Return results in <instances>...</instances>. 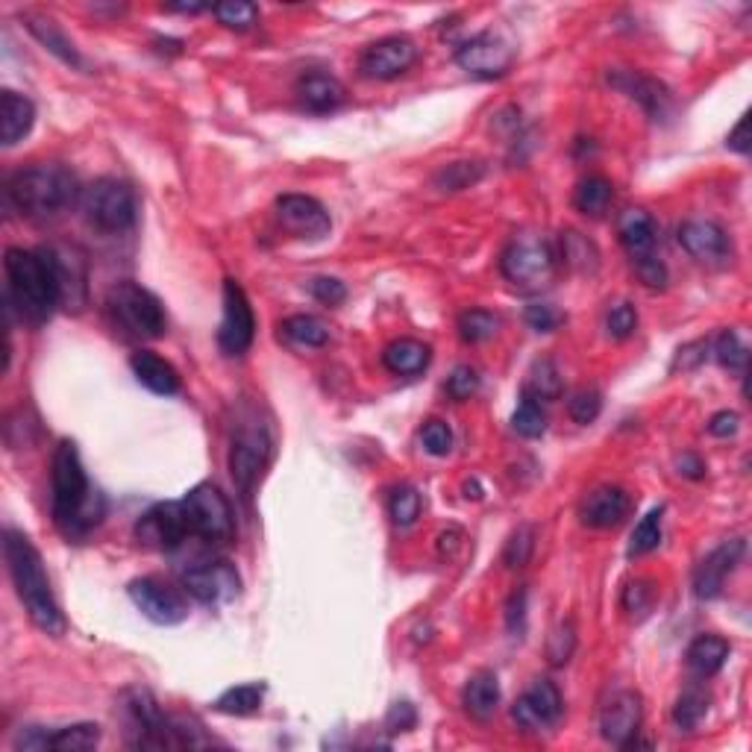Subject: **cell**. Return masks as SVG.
<instances>
[{
  "instance_id": "cell-57",
  "label": "cell",
  "mask_w": 752,
  "mask_h": 752,
  "mask_svg": "<svg viewBox=\"0 0 752 752\" xmlns=\"http://www.w3.org/2000/svg\"><path fill=\"white\" fill-rule=\"evenodd\" d=\"M505 624H509V633L521 635L523 626H526V588H517L509 600V608H505Z\"/></svg>"
},
{
  "instance_id": "cell-4",
  "label": "cell",
  "mask_w": 752,
  "mask_h": 752,
  "mask_svg": "<svg viewBox=\"0 0 752 752\" xmlns=\"http://www.w3.org/2000/svg\"><path fill=\"white\" fill-rule=\"evenodd\" d=\"M83 189L77 176L59 162H38L12 176L7 183V201L21 218L54 220L80 203Z\"/></svg>"
},
{
  "instance_id": "cell-10",
  "label": "cell",
  "mask_w": 752,
  "mask_h": 752,
  "mask_svg": "<svg viewBox=\"0 0 752 752\" xmlns=\"http://www.w3.org/2000/svg\"><path fill=\"white\" fill-rule=\"evenodd\" d=\"M514 56H517V50L509 38L494 33V30H486V33L468 38L456 50V65L479 80H500L512 71Z\"/></svg>"
},
{
  "instance_id": "cell-36",
  "label": "cell",
  "mask_w": 752,
  "mask_h": 752,
  "mask_svg": "<svg viewBox=\"0 0 752 752\" xmlns=\"http://www.w3.org/2000/svg\"><path fill=\"white\" fill-rule=\"evenodd\" d=\"M101 743V726L98 723H73L54 729L47 750L56 752H89Z\"/></svg>"
},
{
  "instance_id": "cell-49",
  "label": "cell",
  "mask_w": 752,
  "mask_h": 752,
  "mask_svg": "<svg viewBox=\"0 0 752 752\" xmlns=\"http://www.w3.org/2000/svg\"><path fill=\"white\" fill-rule=\"evenodd\" d=\"M638 330V312H635L633 304H617L608 309L606 315V332L615 341L629 339L633 332Z\"/></svg>"
},
{
  "instance_id": "cell-41",
  "label": "cell",
  "mask_w": 752,
  "mask_h": 752,
  "mask_svg": "<svg viewBox=\"0 0 752 752\" xmlns=\"http://www.w3.org/2000/svg\"><path fill=\"white\" fill-rule=\"evenodd\" d=\"M212 12H215V19H218L224 27L239 30V33L253 27L259 19V7L257 3H250V0H224L218 7H212Z\"/></svg>"
},
{
  "instance_id": "cell-12",
  "label": "cell",
  "mask_w": 752,
  "mask_h": 752,
  "mask_svg": "<svg viewBox=\"0 0 752 752\" xmlns=\"http://www.w3.org/2000/svg\"><path fill=\"white\" fill-rule=\"evenodd\" d=\"M183 591L203 606H227L239 596L241 577L227 559H209L185 570Z\"/></svg>"
},
{
  "instance_id": "cell-37",
  "label": "cell",
  "mask_w": 752,
  "mask_h": 752,
  "mask_svg": "<svg viewBox=\"0 0 752 752\" xmlns=\"http://www.w3.org/2000/svg\"><path fill=\"white\" fill-rule=\"evenodd\" d=\"M561 259H565V265L579 271V274L596 271V265H600V253H596L594 241H588L582 232H565L561 236Z\"/></svg>"
},
{
  "instance_id": "cell-13",
  "label": "cell",
  "mask_w": 752,
  "mask_h": 752,
  "mask_svg": "<svg viewBox=\"0 0 752 752\" xmlns=\"http://www.w3.org/2000/svg\"><path fill=\"white\" fill-rule=\"evenodd\" d=\"M136 538L145 547L153 550L171 552L176 547H183L192 535V523H189V512H185L183 500L176 503H159L150 512H145L136 523Z\"/></svg>"
},
{
  "instance_id": "cell-30",
  "label": "cell",
  "mask_w": 752,
  "mask_h": 752,
  "mask_svg": "<svg viewBox=\"0 0 752 752\" xmlns=\"http://www.w3.org/2000/svg\"><path fill=\"white\" fill-rule=\"evenodd\" d=\"M50 259H54L56 280H59V297L62 304H71L73 309H80L86 300V265L83 259L68 250L47 248Z\"/></svg>"
},
{
  "instance_id": "cell-33",
  "label": "cell",
  "mask_w": 752,
  "mask_h": 752,
  "mask_svg": "<svg viewBox=\"0 0 752 752\" xmlns=\"http://www.w3.org/2000/svg\"><path fill=\"white\" fill-rule=\"evenodd\" d=\"M265 682H248V685H236V688L224 691L215 699V711L230 717H248L257 715L262 703H265Z\"/></svg>"
},
{
  "instance_id": "cell-19",
  "label": "cell",
  "mask_w": 752,
  "mask_h": 752,
  "mask_svg": "<svg viewBox=\"0 0 752 752\" xmlns=\"http://www.w3.org/2000/svg\"><path fill=\"white\" fill-rule=\"evenodd\" d=\"M276 218L297 239L321 241L332 230L330 212L323 209L321 201H315L309 194H283L276 201Z\"/></svg>"
},
{
  "instance_id": "cell-60",
  "label": "cell",
  "mask_w": 752,
  "mask_h": 752,
  "mask_svg": "<svg viewBox=\"0 0 752 752\" xmlns=\"http://www.w3.org/2000/svg\"><path fill=\"white\" fill-rule=\"evenodd\" d=\"M676 465H680L682 477H688V479L706 477V465H703V459H699V456H694V453H682Z\"/></svg>"
},
{
  "instance_id": "cell-59",
  "label": "cell",
  "mask_w": 752,
  "mask_h": 752,
  "mask_svg": "<svg viewBox=\"0 0 752 752\" xmlns=\"http://www.w3.org/2000/svg\"><path fill=\"white\" fill-rule=\"evenodd\" d=\"M750 115H743L741 121H738V127L729 133V138H726V147L729 150H734V153H741V157H747L750 153Z\"/></svg>"
},
{
  "instance_id": "cell-5",
  "label": "cell",
  "mask_w": 752,
  "mask_h": 752,
  "mask_svg": "<svg viewBox=\"0 0 752 752\" xmlns=\"http://www.w3.org/2000/svg\"><path fill=\"white\" fill-rule=\"evenodd\" d=\"M559 250L544 232H521L505 244L500 257V271L517 292L538 294L556 276Z\"/></svg>"
},
{
  "instance_id": "cell-42",
  "label": "cell",
  "mask_w": 752,
  "mask_h": 752,
  "mask_svg": "<svg viewBox=\"0 0 752 752\" xmlns=\"http://www.w3.org/2000/svg\"><path fill=\"white\" fill-rule=\"evenodd\" d=\"M388 514L397 526H412L421 517V494L412 486H397L388 497Z\"/></svg>"
},
{
  "instance_id": "cell-16",
  "label": "cell",
  "mask_w": 752,
  "mask_h": 752,
  "mask_svg": "<svg viewBox=\"0 0 752 752\" xmlns=\"http://www.w3.org/2000/svg\"><path fill=\"white\" fill-rule=\"evenodd\" d=\"M682 250L688 253L694 262L708 267H723L732 262L734 248L729 232L711 218H688L680 224V232H676Z\"/></svg>"
},
{
  "instance_id": "cell-32",
  "label": "cell",
  "mask_w": 752,
  "mask_h": 752,
  "mask_svg": "<svg viewBox=\"0 0 752 752\" xmlns=\"http://www.w3.org/2000/svg\"><path fill=\"white\" fill-rule=\"evenodd\" d=\"M612 197H615V185L608 183L606 176H585L582 183L577 185L573 192V206H577L582 215L588 218H603L612 206Z\"/></svg>"
},
{
  "instance_id": "cell-2",
  "label": "cell",
  "mask_w": 752,
  "mask_h": 752,
  "mask_svg": "<svg viewBox=\"0 0 752 752\" xmlns=\"http://www.w3.org/2000/svg\"><path fill=\"white\" fill-rule=\"evenodd\" d=\"M3 559H7L12 585H15L21 606L27 608L30 620L42 633L59 638L65 633V615L59 603H56L54 588H50L45 561H42V552L36 550V544L19 529H7L3 533Z\"/></svg>"
},
{
  "instance_id": "cell-1",
  "label": "cell",
  "mask_w": 752,
  "mask_h": 752,
  "mask_svg": "<svg viewBox=\"0 0 752 752\" xmlns=\"http://www.w3.org/2000/svg\"><path fill=\"white\" fill-rule=\"evenodd\" d=\"M50 512L65 538H83L103 521L106 503L86 477L80 449L73 441H59L50 465Z\"/></svg>"
},
{
  "instance_id": "cell-20",
  "label": "cell",
  "mask_w": 752,
  "mask_h": 752,
  "mask_svg": "<svg viewBox=\"0 0 752 752\" xmlns=\"http://www.w3.org/2000/svg\"><path fill=\"white\" fill-rule=\"evenodd\" d=\"M608 83L615 86L617 92H624L629 101H635L647 112L650 121H668L673 112V94L664 83H659L656 77L643 71H612Z\"/></svg>"
},
{
  "instance_id": "cell-29",
  "label": "cell",
  "mask_w": 752,
  "mask_h": 752,
  "mask_svg": "<svg viewBox=\"0 0 752 752\" xmlns=\"http://www.w3.org/2000/svg\"><path fill=\"white\" fill-rule=\"evenodd\" d=\"M729 652H732V647L720 635H699V638L691 641L688 652H685V664H688V670L697 680H708V676H715V673L723 670Z\"/></svg>"
},
{
  "instance_id": "cell-52",
  "label": "cell",
  "mask_w": 752,
  "mask_h": 752,
  "mask_svg": "<svg viewBox=\"0 0 752 752\" xmlns=\"http://www.w3.org/2000/svg\"><path fill=\"white\" fill-rule=\"evenodd\" d=\"M309 292L323 306H341L347 300V285L335 280V276H315L309 283Z\"/></svg>"
},
{
  "instance_id": "cell-23",
  "label": "cell",
  "mask_w": 752,
  "mask_h": 752,
  "mask_svg": "<svg viewBox=\"0 0 752 752\" xmlns=\"http://www.w3.org/2000/svg\"><path fill=\"white\" fill-rule=\"evenodd\" d=\"M297 101L304 110L323 115V112H335L347 103V89L332 73L309 71L297 80Z\"/></svg>"
},
{
  "instance_id": "cell-7",
  "label": "cell",
  "mask_w": 752,
  "mask_h": 752,
  "mask_svg": "<svg viewBox=\"0 0 752 752\" xmlns=\"http://www.w3.org/2000/svg\"><path fill=\"white\" fill-rule=\"evenodd\" d=\"M271 449H274V441H271V432H267L265 423L259 421L257 414L241 418L236 432H232L230 474L244 500H250L253 491H257L259 479H262L267 462H271Z\"/></svg>"
},
{
  "instance_id": "cell-35",
  "label": "cell",
  "mask_w": 752,
  "mask_h": 752,
  "mask_svg": "<svg viewBox=\"0 0 752 752\" xmlns=\"http://www.w3.org/2000/svg\"><path fill=\"white\" fill-rule=\"evenodd\" d=\"M561 374L559 367H556V362L552 358H538L533 365V371H529V379H526V386H523V397H529V400H559L561 397Z\"/></svg>"
},
{
  "instance_id": "cell-9",
  "label": "cell",
  "mask_w": 752,
  "mask_h": 752,
  "mask_svg": "<svg viewBox=\"0 0 752 752\" xmlns=\"http://www.w3.org/2000/svg\"><path fill=\"white\" fill-rule=\"evenodd\" d=\"M189 523H192V535L206 544H227L236 535V512L227 497L220 494V488L212 482L194 486L183 497Z\"/></svg>"
},
{
  "instance_id": "cell-54",
  "label": "cell",
  "mask_w": 752,
  "mask_h": 752,
  "mask_svg": "<svg viewBox=\"0 0 752 752\" xmlns=\"http://www.w3.org/2000/svg\"><path fill=\"white\" fill-rule=\"evenodd\" d=\"M652 606V585L650 582H643V579H638V582H629L624 591V608L629 612V615H638L643 617L647 612H650Z\"/></svg>"
},
{
  "instance_id": "cell-27",
  "label": "cell",
  "mask_w": 752,
  "mask_h": 752,
  "mask_svg": "<svg viewBox=\"0 0 752 752\" xmlns=\"http://www.w3.org/2000/svg\"><path fill=\"white\" fill-rule=\"evenodd\" d=\"M617 236L620 244L626 248L629 259L652 257L656 253V241H659V230L656 220L647 209H626L617 220Z\"/></svg>"
},
{
  "instance_id": "cell-55",
  "label": "cell",
  "mask_w": 752,
  "mask_h": 752,
  "mask_svg": "<svg viewBox=\"0 0 752 752\" xmlns=\"http://www.w3.org/2000/svg\"><path fill=\"white\" fill-rule=\"evenodd\" d=\"M523 318H526V327L535 332H552L561 323V315L550 304H529Z\"/></svg>"
},
{
  "instance_id": "cell-31",
  "label": "cell",
  "mask_w": 752,
  "mask_h": 752,
  "mask_svg": "<svg viewBox=\"0 0 752 752\" xmlns=\"http://www.w3.org/2000/svg\"><path fill=\"white\" fill-rule=\"evenodd\" d=\"M432 350L418 339L391 341L383 353V365L395 376H418L430 367Z\"/></svg>"
},
{
  "instance_id": "cell-25",
  "label": "cell",
  "mask_w": 752,
  "mask_h": 752,
  "mask_svg": "<svg viewBox=\"0 0 752 752\" xmlns=\"http://www.w3.org/2000/svg\"><path fill=\"white\" fill-rule=\"evenodd\" d=\"M33 124H36V106H33L30 98L12 92V89L0 94V138H3V147H15L19 141H24Z\"/></svg>"
},
{
  "instance_id": "cell-46",
  "label": "cell",
  "mask_w": 752,
  "mask_h": 752,
  "mask_svg": "<svg viewBox=\"0 0 752 752\" xmlns=\"http://www.w3.org/2000/svg\"><path fill=\"white\" fill-rule=\"evenodd\" d=\"M533 550H535V529L529 526V523H523V526L514 529L512 538L505 542L503 561L509 565V568H523V565L529 561V556H533Z\"/></svg>"
},
{
  "instance_id": "cell-53",
  "label": "cell",
  "mask_w": 752,
  "mask_h": 752,
  "mask_svg": "<svg viewBox=\"0 0 752 752\" xmlns=\"http://www.w3.org/2000/svg\"><path fill=\"white\" fill-rule=\"evenodd\" d=\"M633 267L635 274H638V280H641L647 288H664V285H668V267H664V262H661L656 253H652V257L633 259Z\"/></svg>"
},
{
  "instance_id": "cell-48",
  "label": "cell",
  "mask_w": 752,
  "mask_h": 752,
  "mask_svg": "<svg viewBox=\"0 0 752 752\" xmlns=\"http://www.w3.org/2000/svg\"><path fill=\"white\" fill-rule=\"evenodd\" d=\"M573 647H577V629H573L570 620H565V624L556 626V633H552L550 641H547V659H550V664L561 668V664H568L570 656H573Z\"/></svg>"
},
{
  "instance_id": "cell-56",
  "label": "cell",
  "mask_w": 752,
  "mask_h": 752,
  "mask_svg": "<svg viewBox=\"0 0 752 752\" xmlns=\"http://www.w3.org/2000/svg\"><path fill=\"white\" fill-rule=\"evenodd\" d=\"M414 723H418V711H414L412 703H395L386 715V729L391 734L409 732V729H414Z\"/></svg>"
},
{
  "instance_id": "cell-39",
  "label": "cell",
  "mask_w": 752,
  "mask_h": 752,
  "mask_svg": "<svg viewBox=\"0 0 752 752\" xmlns=\"http://www.w3.org/2000/svg\"><path fill=\"white\" fill-rule=\"evenodd\" d=\"M708 715V694L703 688H688L682 691V697L676 699L673 706V723L685 729V732H694L703 717Z\"/></svg>"
},
{
  "instance_id": "cell-38",
  "label": "cell",
  "mask_w": 752,
  "mask_h": 752,
  "mask_svg": "<svg viewBox=\"0 0 752 752\" xmlns=\"http://www.w3.org/2000/svg\"><path fill=\"white\" fill-rule=\"evenodd\" d=\"M459 339L465 344H482V341L494 339L497 330H500V318L494 312H486V309H468V312L459 315Z\"/></svg>"
},
{
  "instance_id": "cell-22",
  "label": "cell",
  "mask_w": 752,
  "mask_h": 752,
  "mask_svg": "<svg viewBox=\"0 0 752 752\" xmlns=\"http://www.w3.org/2000/svg\"><path fill=\"white\" fill-rule=\"evenodd\" d=\"M629 509H633V500H629L624 488L603 486L582 500L579 517H582L585 526H594V529H612V526L624 521Z\"/></svg>"
},
{
  "instance_id": "cell-6",
  "label": "cell",
  "mask_w": 752,
  "mask_h": 752,
  "mask_svg": "<svg viewBox=\"0 0 752 752\" xmlns=\"http://www.w3.org/2000/svg\"><path fill=\"white\" fill-rule=\"evenodd\" d=\"M80 209H83L86 220L92 224L94 230L118 236V232L133 230V224H136V192L124 180L101 176V180H94L92 185L83 189Z\"/></svg>"
},
{
  "instance_id": "cell-24",
  "label": "cell",
  "mask_w": 752,
  "mask_h": 752,
  "mask_svg": "<svg viewBox=\"0 0 752 752\" xmlns=\"http://www.w3.org/2000/svg\"><path fill=\"white\" fill-rule=\"evenodd\" d=\"M21 21H24V27L33 33V38H36L38 45H45V50H50L59 62L71 65V68H80V71H89V62L83 59V54L77 50V45H73L71 38L65 36L62 27H59L54 19L38 15V12H27Z\"/></svg>"
},
{
  "instance_id": "cell-28",
  "label": "cell",
  "mask_w": 752,
  "mask_h": 752,
  "mask_svg": "<svg viewBox=\"0 0 752 752\" xmlns=\"http://www.w3.org/2000/svg\"><path fill=\"white\" fill-rule=\"evenodd\" d=\"M462 703L474 720H491L500 708V682L491 670H477L462 691Z\"/></svg>"
},
{
  "instance_id": "cell-51",
  "label": "cell",
  "mask_w": 752,
  "mask_h": 752,
  "mask_svg": "<svg viewBox=\"0 0 752 752\" xmlns=\"http://www.w3.org/2000/svg\"><path fill=\"white\" fill-rule=\"evenodd\" d=\"M479 391V374L470 365H459L447 376V395L453 400H470Z\"/></svg>"
},
{
  "instance_id": "cell-21",
  "label": "cell",
  "mask_w": 752,
  "mask_h": 752,
  "mask_svg": "<svg viewBox=\"0 0 752 752\" xmlns=\"http://www.w3.org/2000/svg\"><path fill=\"white\" fill-rule=\"evenodd\" d=\"M747 544L743 538H732V542L720 544L717 550H711L706 559L699 561L697 573H694V594L699 600H717L723 594L726 579L732 577V570L741 565Z\"/></svg>"
},
{
  "instance_id": "cell-50",
  "label": "cell",
  "mask_w": 752,
  "mask_h": 752,
  "mask_svg": "<svg viewBox=\"0 0 752 752\" xmlns=\"http://www.w3.org/2000/svg\"><path fill=\"white\" fill-rule=\"evenodd\" d=\"M421 441L423 449L432 453V456H447L453 449V432L444 421H426L421 430Z\"/></svg>"
},
{
  "instance_id": "cell-8",
  "label": "cell",
  "mask_w": 752,
  "mask_h": 752,
  "mask_svg": "<svg viewBox=\"0 0 752 752\" xmlns=\"http://www.w3.org/2000/svg\"><path fill=\"white\" fill-rule=\"evenodd\" d=\"M112 318L136 339H159L166 332V309L153 292L138 283H118L110 292Z\"/></svg>"
},
{
  "instance_id": "cell-17",
  "label": "cell",
  "mask_w": 752,
  "mask_h": 752,
  "mask_svg": "<svg viewBox=\"0 0 752 752\" xmlns=\"http://www.w3.org/2000/svg\"><path fill=\"white\" fill-rule=\"evenodd\" d=\"M418 62V45L409 36H386L367 45L358 56V71L367 80H397Z\"/></svg>"
},
{
  "instance_id": "cell-47",
  "label": "cell",
  "mask_w": 752,
  "mask_h": 752,
  "mask_svg": "<svg viewBox=\"0 0 752 752\" xmlns=\"http://www.w3.org/2000/svg\"><path fill=\"white\" fill-rule=\"evenodd\" d=\"M600 412H603V395L596 388H579L577 395L570 397L568 414L577 423H582V426L594 423L600 418Z\"/></svg>"
},
{
  "instance_id": "cell-3",
  "label": "cell",
  "mask_w": 752,
  "mask_h": 752,
  "mask_svg": "<svg viewBox=\"0 0 752 752\" xmlns=\"http://www.w3.org/2000/svg\"><path fill=\"white\" fill-rule=\"evenodd\" d=\"M3 271H7V297L10 306L19 309L21 318L30 323L50 321L56 306L62 304L50 250L10 248L3 257Z\"/></svg>"
},
{
  "instance_id": "cell-45",
  "label": "cell",
  "mask_w": 752,
  "mask_h": 752,
  "mask_svg": "<svg viewBox=\"0 0 752 752\" xmlns=\"http://www.w3.org/2000/svg\"><path fill=\"white\" fill-rule=\"evenodd\" d=\"M715 358L729 371H743L750 362V347L734 330H723L715 341Z\"/></svg>"
},
{
  "instance_id": "cell-14",
  "label": "cell",
  "mask_w": 752,
  "mask_h": 752,
  "mask_svg": "<svg viewBox=\"0 0 752 752\" xmlns=\"http://www.w3.org/2000/svg\"><path fill=\"white\" fill-rule=\"evenodd\" d=\"M129 600L147 620L157 626H176L189 617V600L180 588L168 585L157 577H141L129 582Z\"/></svg>"
},
{
  "instance_id": "cell-40",
  "label": "cell",
  "mask_w": 752,
  "mask_h": 752,
  "mask_svg": "<svg viewBox=\"0 0 752 752\" xmlns=\"http://www.w3.org/2000/svg\"><path fill=\"white\" fill-rule=\"evenodd\" d=\"M661 514H664V509L656 505L638 521V526L633 529V538H629V556L633 559L635 556H647L661 544Z\"/></svg>"
},
{
  "instance_id": "cell-44",
  "label": "cell",
  "mask_w": 752,
  "mask_h": 752,
  "mask_svg": "<svg viewBox=\"0 0 752 752\" xmlns=\"http://www.w3.org/2000/svg\"><path fill=\"white\" fill-rule=\"evenodd\" d=\"M482 171L486 168L479 166V162H453V166L441 168L438 174H435V185H438L441 192H462V189H470V185L477 183Z\"/></svg>"
},
{
  "instance_id": "cell-11",
  "label": "cell",
  "mask_w": 752,
  "mask_h": 752,
  "mask_svg": "<svg viewBox=\"0 0 752 752\" xmlns=\"http://www.w3.org/2000/svg\"><path fill=\"white\" fill-rule=\"evenodd\" d=\"M257 339V318L248 294L236 280H224V318L218 327V347L224 356H244Z\"/></svg>"
},
{
  "instance_id": "cell-61",
  "label": "cell",
  "mask_w": 752,
  "mask_h": 752,
  "mask_svg": "<svg viewBox=\"0 0 752 752\" xmlns=\"http://www.w3.org/2000/svg\"><path fill=\"white\" fill-rule=\"evenodd\" d=\"M168 10L171 12H203L206 7H203V3H171Z\"/></svg>"
},
{
  "instance_id": "cell-18",
  "label": "cell",
  "mask_w": 752,
  "mask_h": 752,
  "mask_svg": "<svg viewBox=\"0 0 752 752\" xmlns=\"http://www.w3.org/2000/svg\"><path fill=\"white\" fill-rule=\"evenodd\" d=\"M565 715V699L550 680H535L521 697L514 699L512 717L523 732H544L552 729Z\"/></svg>"
},
{
  "instance_id": "cell-15",
  "label": "cell",
  "mask_w": 752,
  "mask_h": 752,
  "mask_svg": "<svg viewBox=\"0 0 752 752\" xmlns=\"http://www.w3.org/2000/svg\"><path fill=\"white\" fill-rule=\"evenodd\" d=\"M641 717L643 706L641 697H638L635 691H612V694L603 699V708H600V734H603L612 747H620V750L638 747Z\"/></svg>"
},
{
  "instance_id": "cell-26",
  "label": "cell",
  "mask_w": 752,
  "mask_h": 752,
  "mask_svg": "<svg viewBox=\"0 0 752 752\" xmlns=\"http://www.w3.org/2000/svg\"><path fill=\"white\" fill-rule=\"evenodd\" d=\"M129 367H133V374H136L138 383H141L147 391H153V395L171 397L180 391V374L174 371V365L166 362L162 356H157V353H150V350H138V353H133Z\"/></svg>"
},
{
  "instance_id": "cell-58",
  "label": "cell",
  "mask_w": 752,
  "mask_h": 752,
  "mask_svg": "<svg viewBox=\"0 0 752 752\" xmlns=\"http://www.w3.org/2000/svg\"><path fill=\"white\" fill-rule=\"evenodd\" d=\"M738 426H741V418L734 412H717L711 421H708V432L715 435V438H729V435H734L738 432Z\"/></svg>"
},
{
  "instance_id": "cell-43",
  "label": "cell",
  "mask_w": 752,
  "mask_h": 752,
  "mask_svg": "<svg viewBox=\"0 0 752 752\" xmlns=\"http://www.w3.org/2000/svg\"><path fill=\"white\" fill-rule=\"evenodd\" d=\"M512 426L523 438H538V435H544V430H547V414H544L542 403L523 397L521 406L512 414Z\"/></svg>"
},
{
  "instance_id": "cell-34",
  "label": "cell",
  "mask_w": 752,
  "mask_h": 752,
  "mask_svg": "<svg viewBox=\"0 0 752 752\" xmlns=\"http://www.w3.org/2000/svg\"><path fill=\"white\" fill-rule=\"evenodd\" d=\"M280 332L297 347H323L330 341V327L315 315H292L280 323Z\"/></svg>"
}]
</instances>
